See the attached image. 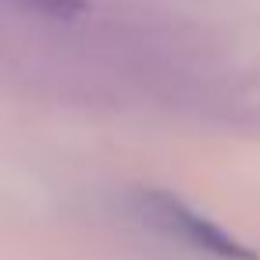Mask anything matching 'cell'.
Returning a JSON list of instances; mask_svg holds the SVG:
<instances>
[{
  "label": "cell",
  "mask_w": 260,
  "mask_h": 260,
  "mask_svg": "<svg viewBox=\"0 0 260 260\" xmlns=\"http://www.w3.org/2000/svg\"><path fill=\"white\" fill-rule=\"evenodd\" d=\"M136 210L150 228L189 246L192 253H203L210 260H260V253L249 242H242L239 235H232L228 228H221L217 221H210L168 189H139Z\"/></svg>",
  "instance_id": "6da1fadb"
},
{
  "label": "cell",
  "mask_w": 260,
  "mask_h": 260,
  "mask_svg": "<svg viewBox=\"0 0 260 260\" xmlns=\"http://www.w3.org/2000/svg\"><path fill=\"white\" fill-rule=\"evenodd\" d=\"M15 8L29 11V15H43V18H54V22H68V18H79L89 11L86 0H11Z\"/></svg>",
  "instance_id": "7a4b0ae2"
}]
</instances>
